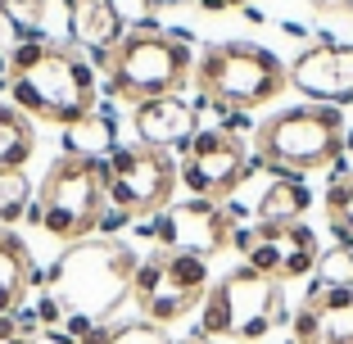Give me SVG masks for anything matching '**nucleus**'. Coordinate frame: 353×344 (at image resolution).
Instances as JSON below:
<instances>
[{
    "instance_id": "2",
    "label": "nucleus",
    "mask_w": 353,
    "mask_h": 344,
    "mask_svg": "<svg viewBox=\"0 0 353 344\" xmlns=\"http://www.w3.org/2000/svg\"><path fill=\"white\" fill-rule=\"evenodd\" d=\"M104 68L109 95L127 100V105H145V100H163V95H181L195 77V54H190V37L163 28H136L123 32V41L114 50L95 54Z\"/></svg>"
},
{
    "instance_id": "19",
    "label": "nucleus",
    "mask_w": 353,
    "mask_h": 344,
    "mask_svg": "<svg viewBox=\"0 0 353 344\" xmlns=\"http://www.w3.org/2000/svg\"><path fill=\"white\" fill-rule=\"evenodd\" d=\"M37 150V132L32 123L19 114V109L0 105V172H10V168H23Z\"/></svg>"
},
{
    "instance_id": "23",
    "label": "nucleus",
    "mask_w": 353,
    "mask_h": 344,
    "mask_svg": "<svg viewBox=\"0 0 353 344\" xmlns=\"http://www.w3.org/2000/svg\"><path fill=\"white\" fill-rule=\"evenodd\" d=\"M32 209V181L23 168L0 172V222H19Z\"/></svg>"
},
{
    "instance_id": "9",
    "label": "nucleus",
    "mask_w": 353,
    "mask_h": 344,
    "mask_svg": "<svg viewBox=\"0 0 353 344\" xmlns=\"http://www.w3.org/2000/svg\"><path fill=\"white\" fill-rule=\"evenodd\" d=\"M109 209L123 218H159L176 195V159L150 145H114L104 159Z\"/></svg>"
},
{
    "instance_id": "5",
    "label": "nucleus",
    "mask_w": 353,
    "mask_h": 344,
    "mask_svg": "<svg viewBox=\"0 0 353 344\" xmlns=\"http://www.w3.org/2000/svg\"><path fill=\"white\" fill-rule=\"evenodd\" d=\"M344 114L331 105H294L272 114L254 136L259 163H268L276 177H303L322 172L344 154Z\"/></svg>"
},
{
    "instance_id": "16",
    "label": "nucleus",
    "mask_w": 353,
    "mask_h": 344,
    "mask_svg": "<svg viewBox=\"0 0 353 344\" xmlns=\"http://www.w3.org/2000/svg\"><path fill=\"white\" fill-rule=\"evenodd\" d=\"M37 281H41V276H37V263H32L28 240L14 236L10 227H0V317L19 313Z\"/></svg>"
},
{
    "instance_id": "25",
    "label": "nucleus",
    "mask_w": 353,
    "mask_h": 344,
    "mask_svg": "<svg viewBox=\"0 0 353 344\" xmlns=\"http://www.w3.org/2000/svg\"><path fill=\"white\" fill-rule=\"evenodd\" d=\"M114 344H168V340L154 326H123V331H114Z\"/></svg>"
},
{
    "instance_id": "13",
    "label": "nucleus",
    "mask_w": 353,
    "mask_h": 344,
    "mask_svg": "<svg viewBox=\"0 0 353 344\" xmlns=\"http://www.w3.org/2000/svg\"><path fill=\"white\" fill-rule=\"evenodd\" d=\"M290 86L308 95V105H353V45H308L290 63Z\"/></svg>"
},
{
    "instance_id": "28",
    "label": "nucleus",
    "mask_w": 353,
    "mask_h": 344,
    "mask_svg": "<svg viewBox=\"0 0 353 344\" xmlns=\"http://www.w3.org/2000/svg\"><path fill=\"white\" fill-rule=\"evenodd\" d=\"M195 5L208 14H222V10H236V5H250V0H195Z\"/></svg>"
},
{
    "instance_id": "11",
    "label": "nucleus",
    "mask_w": 353,
    "mask_h": 344,
    "mask_svg": "<svg viewBox=\"0 0 353 344\" xmlns=\"http://www.w3.org/2000/svg\"><path fill=\"white\" fill-rule=\"evenodd\" d=\"M250 168H254V159L236 132H227V127H199L190 136V145L181 150V159H176V177H181V186L195 199L222 204V199L236 195L240 181L250 177Z\"/></svg>"
},
{
    "instance_id": "10",
    "label": "nucleus",
    "mask_w": 353,
    "mask_h": 344,
    "mask_svg": "<svg viewBox=\"0 0 353 344\" xmlns=\"http://www.w3.org/2000/svg\"><path fill=\"white\" fill-rule=\"evenodd\" d=\"M231 245L240 250L245 267L259 272L263 281H272V285H285V281H303V276H312L317 254H322L317 231L303 227L299 218H294V222H254V227L236 231V236H231Z\"/></svg>"
},
{
    "instance_id": "20",
    "label": "nucleus",
    "mask_w": 353,
    "mask_h": 344,
    "mask_svg": "<svg viewBox=\"0 0 353 344\" xmlns=\"http://www.w3.org/2000/svg\"><path fill=\"white\" fill-rule=\"evenodd\" d=\"M312 285L317 290H353V245H335V250L317 254Z\"/></svg>"
},
{
    "instance_id": "4",
    "label": "nucleus",
    "mask_w": 353,
    "mask_h": 344,
    "mask_svg": "<svg viewBox=\"0 0 353 344\" xmlns=\"http://www.w3.org/2000/svg\"><path fill=\"white\" fill-rule=\"evenodd\" d=\"M136 267H141V259L123 240H114V236L77 240L50 267V294L63 308L100 322V317H109L123 303V294H132Z\"/></svg>"
},
{
    "instance_id": "6",
    "label": "nucleus",
    "mask_w": 353,
    "mask_h": 344,
    "mask_svg": "<svg viewBox=\"0 0 353 344\" xmlns=\"http://www.w3.org/2000/svg\"><path fill=\"white\" fill-rule=\"evenodd\" d=\"M208 105L218 109H263L272 105L285 86H290V68L254 41H218L195 59V77Z\"/></svg>"
},
{
    "instance_id": "27",
    "label": "nucleus",
    "mask_w": 353,
    "mask_h": 344,
    "mask_svg": "<svg viewBox=\"0 0 353 344\" xmlns=\"http://www.w3.org/2000/svg\"><path fill=\"white\" fill-rule=\"evenodd\" d=\"M0 344H37V335L19 331V322H14V313H10V317H0Z\"/></svg>"
},
{
    "instance_id": "3",
    "label": "nucleus",
    "mask_w": 353,
    "mask_h": 344,
    "mask_svg": "<svg viewBox=\"0 0 353 344\" xmlns=\"http://www.w3.org/2000/svg\"><path fill=\"white\" fill-rule=\"evenodd\" d=\"M104 213H109L104 159L63 150L50 163L41 190H37V199H32V209L23 213V218L37 222L46 236L63 240V245H77V240H91L95 231H100Z\"/></svg>"
},
{
    "instance_id": "22",
    "label": "nucleus",
    "mask_w": 353,
    "mask_h": 344,
    "mask_svg": "<svg viewBox=\"0 0 353 344\" xmlns=\"http://www.w3.org/2000/svg\"><path fill=\"white\" fill-rule=\"evenodd\" d=\"M0 19L19 32V41H37L50 19V0H0Z\"/></svg>"
},
{
    "instance_id": "17",
    "label": "nucleus",
    "mask_w": 353,
    "mask_h": 344,
    "mask_svg": "<svg viewBox=\"0 0 353 344\" xmlns=\"http://www.w3.org/2000/svg\"><path fill=\"white\" fill-rule=\"evenodd\" d=\"M123 23L109 14V5L104 0H86V5H77L73 10V37L82 45H91V54H104V50H114L118 41H123Z\"/></svg>"
},
{
    "instance_id": "29",
    "label": "nucleus",
    "mask_w": 353,
    "mask_h": 344,
    "mask_svg": "<svg viewBox=\"0 0 353 344\" xmlns=\"http://www.w3.org/2000/svg\"><path fill=\"white\" fill-rule=\"evenodd\" d=\"M37 344H73V340H68L63 331H41V335H37Z\"/></svg>"
},
{
    "instance_id": "33",
    "label": "nucleus",
    "mask_w": 353,
    "mask_h": 344,
    "mask_svg": "<svg viewBox=\"0 0 353 344\" xmlns=\"http://www.w3.org/2000/svg\"><path fill=\"white\" fill-rule=\"evenodd\" d=\"M63 5H68V14H73V10H77V5H86V0H63Z\"/></svg>"
},
{
    "instance_id": "12",
    "label": "nucleus",
    "mask_w": 353,
    "mask_h": 344,
    "mask_svg": "<svg viewBox=\"0 0 353 344\" xmlns=\"http://www.w3.org/2000/svg\"><path fill=\"white\" fill-rule=\"evenodd\" d=\"M150 236L159 240V250L213 259V254H222L231 245V213L222 204H208V199H186V204L159 213Z\"/></svg>"
},
{
    "instance_id": "24",
    "label": "nucleus",
    "mask_w": 353,
    "mask_h": 344,
    "mask_svg": "<svg viewBox=\"0 0 353 344\" xmlns=\"http://www.w3.org/2000/svg\"><path fill=\"white\" fill-rule=\"evenodd\" d=\"M104 5H109V14H114L127 32L154 28V23H150V19H154V5H150V0H104Z\"/></svg>"
},
{
    "instance_id": "30",
    "label": "nucleus",
    "mask_w": 353,
    "mask_h": 344,
    "mask_svg": "<svg viewBox=\"0 0 353 344\" xmlns=\"http://www.w3.org/2000/svg\"><path fill=\"white\" fill-rule=\"evenodd\" d=\"M154 10H172V5H190V0H150Z\"/></svg>"
},
{
    "instance_id": "34",
    "label": "nucleus",
    "mask_w": 353,
    "mask_h": 344,
    "mask_svg": "<svg viewBox=\"0 0 353 344\" xmlns=\"http://www.w3.org/2000/svg\"><path fill=\"white\" fill-rule=\"evenodd\" d=\"M344 145H349V150H353V132H349V136H344Z\"/></svg>"
},
{
    "instance_id": "8",
    "label": "nucleus",
    "mask_w": 353,
    "mask_h": 344,
    "mask_svg": "<svg viewBox=\"0 0 353 344\" xmlns=\"http://www.w3.org/2000/svg\"><path fill=\"white\" fill-rule=\"evenodd\" d=\"M208 285H213L208 259L154 250L150 259H141V267H136V276H132V303L141 308V317H145L150 326H172L186 313L204 308Z\"/></svg>"
},
{
    "instance_id": "18",
    "label": "nucleus",
    "mask_w": 353,
    "mask_h": 344,
    "mask_svg": "<svg viewBox=\"0 0 353 344\" xmlns=\"http://www.w3.org/2000/svg\"><path fill=\"white\" fill-rule=\"evenodd\" d=\"M308 204L312 195L299 177H272V186L259 199V222H294Z\"/></svg>"
},
{
    "instance_id": "15",
    "label": "nucleus",
    "mask_w": 353,
    "mask_h": 344,
    "mask_svg": "<svg viewBox=\"0 0 353 344\" xmlns=\"http://www.w3.org/2000/svg\"><path fill=\"white\" fill-rule=\"evenodd\" d=\"M294 344H353V290L312 285L294 313Z\"/></svg>"
},
{
    "instance_id": "32",
    "label": "nucleus",
    "mask_w": 353,
    "mask_h": 344,
    "mask_svg": "<svg viewBox=\"0 0 353 344\" xmlns=\"http://www.w3.org/2000/svg\"><path fill=\"white\" fill-rule=\"evenodd\" d=\"M181 344H213V340H204V335H195V340H181Z\"/></svg>"
},
{
    "instance_id": "26",
    "label": "nucleus",
    "mask_w": 353,
    "mask_h": 344,
    "mask_svg": "<svg viewBox=\"0 0 353 344\" xmlns=\"http://www.w3.org/2000/svg\"><path fill=\"white\" fill-rule=\"evenodd\" d=\"M32 313H37V326H59V322H63V303L54 299L50 290H46L41 299H37V308H32Z\"/></svg>"
},
{
    "instance_id": "21",
    "label": "nucleus",
    "mask_w": 353,
    "mask_h": 344,
    "mask_svg": "<svg viewBox=\"0 0 353 344\" xmlns=\"http://www.w3.org/2000/svg\"><path fill=\"white\" fill-rule=\"evenodd\" d=\"M326 222L340 236V245H353V172H340L326 186Z\"/></svg>"
},
{
    "instance_id": "1",
    "label": "nucleus",
    "mask_w": 353,
    "mask_h": 344,
    "mask_svg": "<svg viewBox=\"0 0 353 344\" xmlns=\"http://www.w3.org/2000/svg\"><path fill=\"white\" fill-rule=\"evenodd\" d=\"M10 95L14 109L23 118H41V123L77 127L95 118V100H100V82L86 54L68 41H19L10 50Z\"/></svg>"
},
{
    "instance_id": "14",
    "label": "nucleus",
    "mask_w": 353,
    "mask_h": 344,
    "mask_svg": "<svg viewBox=\"0 0 353 344\" xmlns=\"http://www.w3.org/2000/svg\"><path fill=\"white\" fill-rule=\"evenodd\" d=\"M132 132L150 150H163V154L176 150L181 154L190 145V136L199 132V114L181 95H163V100H145V105L132 109Z\"/></svg>"
},
{
    "instance_id": "31",
    "label": "nucleus",
    "mask_w": 353,
    "mask_h": 344,
    "mask_svg": "<svg viewBox=\"0 0 353 344\" xmlns=\"http://www.w3.org/2000/svg\"><path fill=\"white\" fill-rule=\"evenodd\" d=\"M326 10H353V0H322Z\"/></svg>"
},
{
    "instance_id": "7",
    "label": "nucleus",
    "mask_w": 353,
    "mask_h": 344,
    "mask_svg": "<svg viewBox=\"0 0 353 344\" xmlns=\"http://www.w3.org/2000/svg\"><path fill=\"white\" fill-rule=\"evenodd\" d=\"M276 322H285L281 285L263 281L250 267L218 276L204 294V308H199V335L204 340H263Z\"/></svg>"
}]
</instances>
